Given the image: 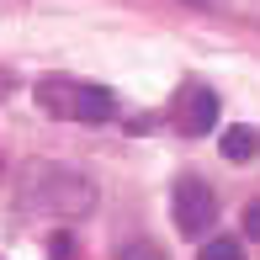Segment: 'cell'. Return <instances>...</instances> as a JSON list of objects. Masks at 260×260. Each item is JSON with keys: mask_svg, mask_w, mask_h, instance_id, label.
I'll use <instances>...</instances> for the list:
<instances>
[{"mask_svg": "<svg viewBox=\"0 0 260 260\" xmlns=\"http://www.w3.org/2000/svg\"><path fill=\"white\" fill-rule=\"evenodd\" d=\"M112 112H117V101L106 85H75V117L80 122H106Z\"/></svg>", "mask_w": 260, "mask_h": 260, "instance_id": "cell-4", "label": "cell"}, {"mask_svg": "<svg viewBox=\"0 0 260 260\" xmlns=\"http://www.w3.org/2000/svg\"><path fill=\"white\" fill-rule=\"evenodd\" d=\"M38 106L53 117H75V85H64V80H43L38 85Z\"/></svg>", "mask_w": 260, "mask_h": 260, "instance_id": "cell-6", "label": "cell"}, {"mask_svg": "<svg viewBox=\"0 0 260 260\" xmlns=\"http://www.w3.org/2000/svg\"><path fill=\"white\" fill-rule=\"evenodd\" d=\"M117 260H165V250L154 239H127L122 250H117Z\"/></svg>", "mask_w": 260, "mask_h": 260, "instance_id": "cell-8", "label": "cell"}, {"mask_svg": "<svg viewBox=\"0 0 260 260\" xmlns=\"http://www.w3.org/2000/svg\"><path fill=\"white\" fill-rule=\"evenodd\" d=\"M223 159H234V165H250L260 154V133L255 127H244V122H234V127H223Z\"/></svg>", "mask_w": 260, "mask_h": 260, "instance_id": "cell-5", "label": "cell"}, {"mask_svg": "<svg viewBox=\"0 0 260 260\" xmlns=\"http://www.w3.org/2000/svg\"><path fill=\"white\" fill-rule=\"evenodd\" d=\"M170 218L181 234H207L212 223H218V197H212L207 181H197V175H181L170 191Z\"/></svg>", "mask_w": 260, "mask_h": 260, "instance_id": "cell-2", "label": "cell"}, {"mask_svg": "<svg viewBox=\"0 0 260 260\" xmlns=\"http://www.w3.org/2000/svg\"><path fill=\"white\" fill-rule=\"evenodd\" d=\"M6 90H11V80H6V75H0V96H6Z\"/></svg>", "mask_w": 260, "mask_h": 260, "instance_id": "cell-10", "label": "cell"}, {"mask_svg": "<svg viewBox=\"0 0 260 260\" xmlns=\"http://www.w3.org/2000/svg\"><path fill=\"white\" fill-rule=\"evenodd\" d=\"M244 234H250V239H260V202L244 207Z\"/></svg>", "mask_w": 260, "mask_h": 260, "instance_id": "cell-9", "label": "cell"}, {"mask_svg": "<svg viewBox=\"0 0 260 260\" xmlns=\"http://www.w3.org/2000/svg\"><path fill=\"white\" fill-rule=\"evenodd\" d=\"M197 260H244V244L229 239V234H218V239H207L202 250H197Z\"/></svg>", "mask_w": 260, "mask_h": 260, "instance_id": "cell-7", "label": "cell"}, {"mask_svg": "<svg viewBox=\"0 0 260 260\" xmlns=\"http://www.w3.org/2000/svg\"><path fill=\"white\" fill-rule=\"evenodd\" d=\"M21 202L53 218H85L96 207V181L75 165H32L21 175Z\"/></svg>", "mask_w": 260, "mask_h": 260, "instance_id": "cell-1", "label": "cell"}, {"mask_svg": "<svg viewBox=\"0 0 260 260\" xmlns=\"http://www.w3.org/2000/svg\"><path fill=\"white\" fill-rule=\"evenodd\" d=\"M186 6H212V0H186Z\"/></svg>", "mask_w": 260, "mask_h": 260, "instance_id": "cell-11", "label": "cell"}, {"mask_svg": "<svg viewBox=\"0 0 260 260\" xmlns=\"http://www.w3.org/2000/svg\"><path fill=\"white\" fill-rule=\"evenodd\" d=\"M181 127H186V133H212V127H218V96H212L207 85L186 90V106H181Z\"/></svg>", "mask_w": 260, "mask_h": 260, "instance_id": "cell-3", "label": "cell"}]
</instances>
